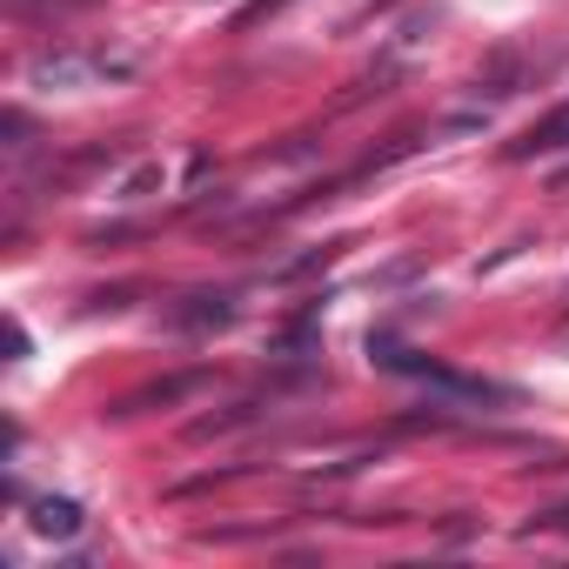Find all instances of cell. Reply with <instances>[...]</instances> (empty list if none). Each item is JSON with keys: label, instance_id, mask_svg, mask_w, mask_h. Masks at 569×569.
Returning a JSON list of instances; mask_svg holds the SVG:
<instances>
[{"label": "cell", "instance_id": "obj_1", "mask_svg": "<svg viewBox=\"0 0 569 569\" xmlns=\"http://www.w3.org/2000/svg\"><path fill=\"white\" fill-rule=\"evenodd\" d=\"M121 74H134L128 54H41L34 61L41 88H101V81H121Z\"/></svg>", "mask_w": 569, "mask_h": 569}, {"label": "cell", "instance_id": "obj_2", "mask_svg": "<svg viewBox=\"0 0 569 569\" xmlns=\"http://www.w3.org/2000/svg\"><path fill=\"white\" fill-rule=\"evenodd\" d=\"M228 322H234V296H221V289L181 296V309H174V329H228Z\"/></svg>", "mask_w": 569, "mask_h": 569}, {"label": "cell", "instance_id": "obj_3", "mask_svg": "<svg viewBox=\"0 0 569 569\" xmlns=\"http://www.w3.org/2000/svg\"><path fill=\"white\" fill-rule=\"evenodd\" d=\"M81 522H88V516H81L74 496H41V502H34V536H48V542H74Z\"/></svg>", "mask_w": 569, "mask_h": 569}, {"label": "cell", "instance_id": "obj_4", "mask_svg": "<svg viewBox=\"0 0 569 569\" xmlns=\"http://www.w3.org/2000/svg\"><path fill=\"white\" fill-rule=\"evenodd\" d=\"M562 148H569V101H562V108H549V114H542L516 148H509V154H516V161H536V154H562Z\"/></svg>", "mask_w": 569, "mask_h": 569}, {"label": "cell", "instance_id": "obj_5", "mask_svg": "<svg viewBox=\"0 0 569 569\" xmlns=\"http://www.w3.org/2000/svg\"><path fill=\"white\" fill-rule=\"evenodd\" d=\"M161 181H168V174H161V161H148V168H134V174L121 181V201H141V194H148V188H161Z\"/></svg>", "mask_w": 569, "mask_h": 569}]
</instances>
